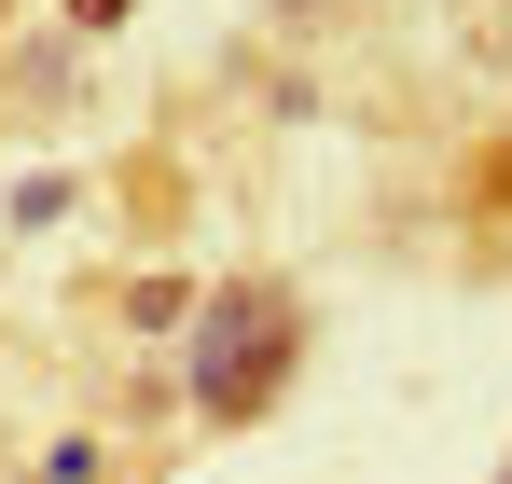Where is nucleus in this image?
I'll use <instances>...</instances> for the list:
<instances>
[{
  "instance_id": "nucleus-3",
  "label": "nucleus",
  "mask_w": 512,
  "mask_h": 484,
  "mask_svg": "<svg viewBox=\"0 0 512 484\" xmlns=\"http://www.w3.org/2000/svg\"><path fill=\"white\" fill-rule=\"evenodd\" d=\"M277 14H319V0H277Z\"/></svg>"
},
{
  "instance_id": "nucleus-1",
  "label": "nucleus",
  "mask_w": 512,
  "mask_h": 484,
  "mask_svg": "<svg viewBox=\"0 0 512 484\" xmlns=\"http://www.w3.org/2000/svg\"><path fill=\"white\" fill-rule=\"evenodd\" d=\"M291 360H305V305H291L277 277H236V291L194 305V415L250 429V415L291 388Z\"/></svg>"
},
{
  "instance_id": "nucleus-2",
  "label": "nucleus",
  "mask_w": 512,
  "mask_h": 484,
  "mask_svg": "<svg viewBox=\"0 0 512 484\" xmlns=\"http://www.w3.org/2000/svg\"><path fill=\"white\" fill-rule=\"evenodd\" d=\"M70 14H84V28H125V0H70Z\"/></svg>"
}]
</instances>
